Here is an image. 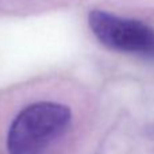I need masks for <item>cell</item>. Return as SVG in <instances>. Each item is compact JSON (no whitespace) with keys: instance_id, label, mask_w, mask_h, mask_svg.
Segmentation results:
<instances>
[{"instance_id":"6da1fadb","label":"cell","mask_w":154,"mask_h":154,"mask_svg":"<svg viewBox=\"0 0 154 154\" xmlns=\"http://www.w3.org/2000/svg\"><path fill=\"white\" fill-rule=\"evenodd\" d=\"M70 119V109L58 103L39 101L26 107L8 130V154H42L66 131Z\"/></svg>"},{"instance_id":"7a4b0ae2","label":"cell","mask_w":154,"mask_h":154,"mask_svg":"<svg viewBox=\"0 0 154 154\" xmlns=\"http://www.w3.org/2000/svg\"><path fill=\"white\" fill-rule=\"evenodd\" d=\"M88 22L95 37L107 48L154 58V30L142 22L99 10L89 14Z\"/></svg>"},{"instance_id":"3957f363","label":"cell","mask_w":154,"mask_h":154,"mask_svg":"<svg viewBox=\"0 0 154 154\" xmlns=\"http://www.w3.org/2000/svg\"><path fill=\"white\" fill-rule=\"evenodd\" d=\"M145 134H146V137H149V138L154 139V125L149 126V127H146V130H145Z\"/></svg>"}]
</instances>
